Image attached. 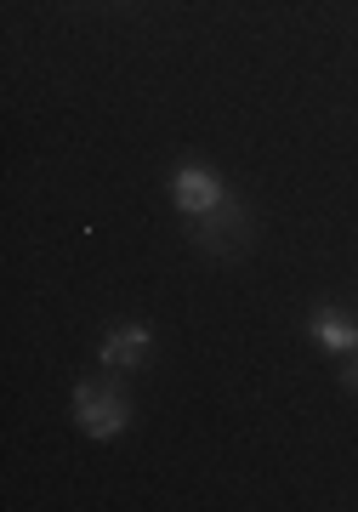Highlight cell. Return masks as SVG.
I'll return each mask as SVG.
<instances>
[{
  "instance_id": "cell-3",
  "label": "cell",
  "mask_w": 358,
  "mask_h": 512,
  "mask_svg": "<svg viewBox=\"0 0 358 512\" xmlns=\"http://www.w3.org/2000/svg\"><path fill=\"white\" fill-rule=\"evenodd\" d=\"M222 200H228V188H222V177H216L211 165L182 160L177 171H171V205H177L188 222H194V217H211Z\"/></svg>"
},
{
  "instance_id": "cell-5",
  "label": "cell",
  "mask_w": 358,
  "mask_h": 512,
  "mask_svg": "<svg viewBox=\"0 0 358 512\" xmlns=\"http://www.w3.org/2000/svg\"><path fill=\"white\" fill-rule=\"evenodd\" d=\"M148 348H154V336H148V325H120L114 336L103 342V365L108 370H143L148 365Z\"/></svg>"
},
{
  "instance_id": "cell-4",
  "label": "cell",
  "mask_w": 358,
  "mask_h": 512,
  "mask_svg": "<svg viewBox=\"0 0 358 512\" xmlns=\"http://www.w3.org/2000/svg\"><path fill=\"white\" fill-rule=\"evenodd\" d=\"M307 330H313V342H319L330 359H353V353H358V325H353V313L319 308L313 319H307Z\"/></svg>"
},
{
  "instance_id": "cell-1",
  "label": "cell",
  "mask_w": 358,
  "mask_h": 512,
  "mask_svg": "<svg viewBox=\"0 0 358 512\" xmlns=\"http://www.w3.org/2000/svg\"><path fill=\"white\" fill-rule=\"evenodd\" d=\"M69 404H74L80 433H86V439H97V444L120 439V433L131 427V399L114 382H74Z\"/></svg>"
},
{
  "instance_id": "cell-2",
  "label": "cell",
  "mask_w": 358,
  "mask_h": 512,
  "mask_svg": "<svg viewBox=\"0 0 358 512\" xmlns=\"http://www.w3.org/2000/svg\"><path fill=\"white\" fill-rule=\"evenodd\" d=\"M188 234H194L199 251H211L216 262H233V256L251 245V211L239 200H222L211 217H194L188 222Z\"/></svg>"
},
{
  "instance_id": "cell-6",
  "label": "cell",
  "mask_w": 358,
  "mask_h": 512,
  "mask_svg": "<svg viewBox=\"0 0 358 512\" xmlns=\"http://www.w3.org/2000/svg\"><path fill=\"white\" fill-rule=\"evenodd\" d=\"M341 387H358V365H347V370H341Z\"/></svg>"
}]
</instances>
